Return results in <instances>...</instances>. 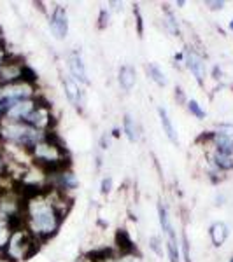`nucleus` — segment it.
Masks as SVG:
<instances>
[{"instance_id":"obj_1","label":"nucleus","mask_w":233,"mask_h":262,"mask_svg":"<svg viewBox=\"0 0 233 262\" xmlns=\"http://www.w3.org/2000/svg\"><path fill=\"white\" fill-rule=\"evenodd\" d=\"M63 219L65 217L62 215V212L51 201L48 187L23 201L25 229L30 232L35 239H39L41 243L56 234Z\"/></svg>"},{"instance_id":"obj_2","label":"nucleus","mask_w":233,"mask_h":262,"mask_svg":"<svg viewBox=\"0 0 233 262\" xmlns=\"http://www.w3.org/2000/svg\"><path fill=\"white\" fill-rule=\"evenodd\" d=\"M41 242L35 239L33 236L28 232L25 227L14 229L7 242V247L4 248V252L0 255L7 260L12 262H21V260H28L30 257H33L39 250Z\"/></svg>"},{"instance_id":"obj_3","label":"nucleus","mask_w":233,"mask_h":262,"mask_svg":"<svg viewBox=\"0 0 233 262\" xmlns=\"http://www.w3.org/2000/svg\"><path fill=\"white\" fill-rule=\"evenodd\" d=\"M27 124H30L33 129L48 133L51 131V124H53V112H51V105L37 98V107L33 108L30 116L25 119Z\"/></svg>"},{"instance_id":"obj_4","label":"nucleus","mask_w":233,"mask_h":262,"mask_svg":"<svg viewBox=\"0 0 233 262\" xmlns=\"http://www.w3.org/2000/svg\"><path fill=\"white\" fill-rule=\"evenodd\" d=\"M25 69H27V63L23 60H20V58L9 54V58H7V60L4 61V65L0 67V88L23 81Z\"/></svg>"},{"instance_id":"obj_5","label":"nucleus","mask_w":233,"mask_h":262,"mask_svg":"<svg viewBox=\"0 0 233 262\" xmlns=\"http://www.w3.org/2000/svg\"><path fill=\"white\" fill-rule=\"evenodd\" d=\"M0 96L11 100L12 103H14V101H21V100L35 98V84L20 81V82L9 84V86H2L0 88Z\"/></svg>"},{"instance_id":"obj_6","label":"nucleus","mask_w":233,"mask_h":262,"mask_svg":"<svg viewBox=\"0 0 233 262\" xmlns=\"http://www.w3.org/2000/svg\"><path fill=\"white\" fill-rule=\"evenodd\" d=\"M49 30L53 33L54 39L62 40L69 33V16H67V9L62 6L54 7L53 14L49 18Z\"/></svg>"},{"instance_id":"obj_7","label":"nucleus","mask_w":233,"mask_h":262,"mask_svg":"<svg viewBox=\"0 0 233 262\" xmlns=\"http://www.w3.org/2000/svg\"><path fill=\"white\" fill-rule=\"evenodd\" d=\"M37 107V98H30V100H21V101H14L11 105V108L7 111V116L4 119H11V121H25L28 116L32 114L33 108Z\"/></svg>"},{"instance_id":"obj_8","label":"nucleus","mask_w":233,"mask_h":262,"mask_svg":"<svg viewBox=\"0 0 233 262\" xmlns=\"http://www.w3.org/2000/svg\"><path fill=\"white\" fill-rule=\"evenodd\" d=\"M184 63L188 67V70L193 74V77L197 79V82H203L205 79V60L197 53V51H191L189 49L184 56Z\"/></svg>"},{"instance_id":"obj_9","label":"nucleus","mask_w":233,"mask_h":262,"mask_svg":"<svg viewBox=\"0 0 233 262\" xmlns=\"http://www.w3.org/2000/svg\"><path fill=\"white\" fill-rule=\"evenodd\" d=\"M63 90H65L67 98H69V101L74 107H77V108L83 107L84 95H83V90H81V86H79V82L75 81L74 77H70V75L63 77Z\"/></svg>"},{"instance_id":"obj_10","label":"nucleus","mask_w":233,"mask_h":262,"mask_svg":"<svg viewBox=\"0 0 233 262\" xmlns=\"http://www.w3.org/2000/svg\"><path fill=\"white\" fill-rule=\"evenodd\" d=\"M69 70L72 74V77L75 79L77 82H83V84H88L90 79H88V72H86V67L83 63V58L79 56L77 53H72L69 56Z\"/></svg>"},{"instance_id":"obj_11","label":"nucleus","mask_w":233,"mask_h":262,"mask_svg":"<svg viewBox=\"0 0 233 262\" xmlns=\"http://www.w3.org/2000/svg\"><path fill=\"white\" fill-rule=\"evenodd\" d=\"M158 116H160V124H162V128H163L165 137H167L173 145H179V137H177V131H176V126H173L172 119L168 117V112L165 111L163 107H160Z\"/></svg>"},{"instance_id":"obj_12","label":"nucleus","mask_w":233,"mask_h":262,"mask_svg":"<svg viewBox=\"0 0 233 262\" xmlns=\"http://www.w3.org/2000/svg\"><path fill=\"white\" fill-rule=\"evenodd\" d=\"M118 81H120V86L125 91H132L135 82H137V72L132 65H123L120 69V74H118Z\"/></svg>"},{"instance_id":"obj_13","label":"nucleus","mask_w":233,"mask_h":262,"mask_svg":"<svg viewBox=\"0 0 233 262\" xmlns=\"http://www.w3.org/2000/svg\"><path fill=\"white\" fill-rule=\"evenodd\" d=\"M210 239H212L214 247H221L224 245V242L228 239V236H230V229H228V226L224 222H214L212 226H210Z\"/></svg>"},{"instance_id":"obj_14","label":"nucleus","mask_w":233,"mask_h":262,"mask_svg":"<svg viewBox=\"0 0 233 262\" xmlns=\"http://www.w3.org/2000/svg\"><path fill=\"white\" fill-rule=\"evenodd\" d=\"M123 131H125L126 138H128L130 142H139L141 140V126H139V122L133 119V116H130V114H126L125 119H123Z\"/></svg>"},{"instance_id":"obj_15","label":"nucleus","mask_w":233,"mask_h":262,"mask_svg":"<svg viewBox=\"0 0 233 262\" xmlns=\"http://www.w3.org/2000/svg\"><path fill=\"white\" fill-rule=\"evenodd\" d=\"M116 247L120 248L121 255H125V253H135L133 239L130 238V234H128V231H126V229H118V232H116Z\"/></svg>"},{"instance_id":"obj_16","label":"nucleus","mask_w":233,"mask_h":262,"mask_svg":"<svg viewBox=\"0 0 233 262\" xmlns=\"http://www.w3.org/2000/svg\"><path fill=\"white\" fill-rule=\"evenodd\" d=\"M12 231H14V229H12L11 219L7 217L6 213L0 212V253H2L4 248L7 247V242H9Z\"/></svg>"},{"instance_id":"obj_17","label":"nucleus","mask_w":233,"mask_h":262,"mask_svg":"<svg viewBox=\"0 0 233 262\" xmlns=\"http://www.w3.org/2000/svg\"><path fill=\"white\" fill-rule=\"evenodd\" d=\"M158 219H160V226H162V231L167 234V238H177L176 231H173V226L170 222V217H168V210L163 203L158 205Z\"/></svg>"},{"instance_id":"obj_18","label":"nucleus","mask_w":233,"mask_h":262,"mask_svg":"<svg viewBox=\"0 0 233 262\" xmlns=\"http://www.w3.org/2000/svg\"><path fill=\"white\" fill-rule=\"evenodd\" d=\"M212 163L216 168H219V170H223V171L233 170V154H223V152L214 150Z\"/></svg>"},{"instance_id":"obj_19","label":"nucleus","mask_w":233,"mask_h":262,"mask_svg":"<svg viewBox=\"0 0 233 262\" xmlns=\"http://www.w3.org/2000/svg\"><path fill=\"white\" fill-rule=\"evenodd\" d=\"M146 72H147V75L151 77V81L152 82H156L158 86H167V77H165V74H163V70L160 69L156 63H149V65H146Z\"/></svg>"},{"instance_id":"obj_20","label":"nucleus","mask_w":233,"mask_h":262,"mask_svg":"<svg viewBox=\"0 0 233 262\" xmlns=\"http://www.w3.org/2000/svg\"><path fill=\"white\" fill-rule=\"evenodd\" d=\"M167 253L170 262H179L181 260V252H179V242L177 238H168L167 239Z\"/></svg>"},{"instance_id":"obj_21","label":"nucleus","mask_w":233,"mask_h":262,"mask_svg":"<svg viewBox=\"0 0 233 262\" xmlns=\"http://www.w3.org/2000/svg\"><path fill=\"white\" fill-rule=\"evenodd\" d=\"M9 177V161H7L6 150L0 147V184L4 182V179Z\"/></svg>"},{"instance_id":"obj_22","label":"nucleus","mask_w":233,"mask_h":262,"mask_svg":"<svg viewBox=\"0 0 233 262\" xmlns=\"http://www.w3.org/2000/svg\"><path fill=\"white\" fill-rule=\"evenodd\" d=\"M186 105H188L189 114H193L197 119H205V111L200 107V103H198L197 100H188L186 101Z\"/></svg>"},{"instance_id":"obj_23","label":"nucleus","mask_w":233,"mask_h":262,"mask_svg":"<svg viewBox=\"0 0 233 262\" xmlns=\"http://www.w3.org/2000/svg\"><path fill=\"white\" fill-rule=\"evenodd\" d=\"M149 245H151L152 250L158 253V255H162V248H160V245H162V242H160L158 236H152V238L149 239Z\"/></svg>"},{"instance_id":"obj_24","label":"nucleus","mask_w":233,"mask_h":262,"mask_svg":"<svg viewBox=\"0 0 233 262\" xmlns=\"http://www.w3.org/2000/svg\"><path fill=\"white\" fill-rule=\"evenodd\" d=\"M111 189H112V179L107 177V179L102 180V192L107 194V192H111Z\"/></svg>"},{"instance_id":"obj_25","label":"nucleus","mask_w":233,"mask_h":262,"mask_svg":"<svg viewBox=\"0 0 233 262\" xmlns=\"http://www.w3.org/2000/svg\"><path fill=\"white\" fill-rule=\"evenodd\" d=\"M183 250H184V260L186 262H191V259H189V247H188V238H183Z\"/></svg>"},{"instance_id":"obj_26","label":"nucleus","mask_w":233,"mask_h":262,"mask_svg":"<svg viewBox=\"0 0 233 262\" xmlns=\"http://www.w3.org/2000/svg\"><path fill=\"white\" fill-rule=\"evenodd\" d=\"M9 58V53H7V49H6V46H0V67L4 65V61Z\"/></svg>"},{"instance_id":"obj_27","label":"nucleus","mask_w":233,"mask_h":262,"mask_svg":"<svg viewBox=\"0 0 233 262\" xmlns=\"http://www.w3.org/2000/svg\"><path fill=\"white\" fill-rule=\"evenodd\" d=\"M105 19L109 21V12H107V11H102V12H100V21H102L100 27H102V28L105 27Z\"/></svg>"},{"instance_id":"obj_28","label":"nucleus","mask_w":233,"mask_h":262,"mask_svg":"<svg viewBox=\"0 0 233 262\" xmlns=\"http://www.w3.org/2000/svg\"><path fill=\"white\" fill-rule=\"evenodd\" d=\"M75 262H93V260H91L90 255H83V257H79V259L75 260Z\"/></svg>"},{"instance_id":"obj_29","label":"nucleus","mask_w":233,"mask_h":262,"mask_svg":"<svg viewBox=\"0 0 233 262\" xmlns=\"http://www.w3.org/2000/svg\"><path fill=\"white\" fill-rule=\"evenodd\" d=\"M210 6H214L212 9H221V7H223V2H210Z\"/></svg>"},{"instance_id":"obj_30","label":"nucleus","mask_w":233,"mask_h":262,"mask_svg":"<svg viewBox=\"0 0 233 262\" xmlns=\"http://www.w3.org/2000/svg\"><path fill=\"white\" fill-rule=\"evenodd\" d=\"M0 46H6V40H4V33L0 30Z\"/></svg>"},{"instance_id":"obj_31","label":"nucleus","mask_w":233,"mask_h":262,"mask_svg":"<svg viewBox=\"0 0 233 262\" xmlns=\"http://www.w3.org/2000/svg\"><path fill=\"white\" fill-rule=\"evenodd\" d=\"M230 30H231V32H233V19H231V21H230Z\"/></svg>"},{"instance_id":"obj_32","label":"nucleus","mask_w":233,"mask_h":262,"mask_svg":"<svg viewBox=\"0 0 233 262\" xmlns=\"http://www.w3.org/2000/svg\"><path fill=\"white\" fill-rule=\"evenodd\" d=\"M230 262H233V257H231V259H230Z\"/></svg>"}]
</instances>
